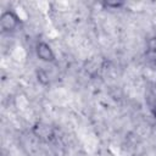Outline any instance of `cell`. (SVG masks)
I'll return each instance as SVG.
<instances>
[{
    "label": "cell",
    "mask_w": 156,
    "mask_h": 156,
    "mask_svg": "<svg viewBox=\"0 0 156 156\" xmlns=\"http://www.w3.org/2000/svg\"><path fill=\"white\" fill-rule=\"evenodd\" d=\"M152 115H154V118L156 119V104H155V106H154V108H152Z\"/></svg>",
    "instance_id": "8992f818"
},
{
    "label": "cell",
    "mask_w": 156,
    "mask_h": 156,
    "mask_svg": "<svg viewBox=\"0 0 156 156\" xmlns=\"http://www.w3.org/2000/svg\"><path fill=\"white\" fill-rule=\"evenodd\" d=\"M146 50L149 54H152V55L156 54V35H154L146 40Z\"/></svg>",
    "instance_id": "3957f363"
},
{
    "label": "cell",
    "mask_w": 156,
    "mask_h": 156,
    "mask_svg": "<svg viewBox=\"0 0 156 156\" xmlns=\"http://www.w3.org/2000/svg\"><path fill=\"white\" fill-rule=\"evenodd\" d=\"M37 78H38V82L40 84H43V85L49 84V76H48V73L44 69L37 71Z\"/></svg>",
    "instance_id": "277c9868"
},
{
    "label": "cell",
    "mask_w": 156,
    "mask_h": 156,
    "mask_svg": "<svg viewBox=\"0 0 156 156\" xmlns=\"http://www.w3.org/2000/svg\"><path fill=\"white\" fill-rule=\"evenodd\" d=\"M101 5L106 9H113V10H117L119 7H122L124 5L123 1H104L101 2Z\"/></svg>",
    "instance_id": "5b68a950"
},
{
    "label": "cell",
    "mask_w": 156,
    "mask_h": 156,
    "mask_svg": "<svg viewBox=\"0 0 156 156\" xmlns=\"http://www.w3.org/2000/svg\"><path fill=\"white\" fill-rule=\"evenodd\" d=\"M35 55L37 57L43 61V62H46V63H51V62H55L56 61V55L51 48L50 44H48L46 41H38L35 44Z\"/></svg>",
    "instance_id": "7a4b0ae2"
},
{
    "label": "cell",
    "mask_w": 156,
    "mask_h": 156,
    "mask_svg": "<svg viewBox=\"0 0 156 156\" xmlns=\"http://www.w3.org/2000/svg\"><path fill=\"white\" fill-rule=\"evenodd\" d=\"M22 21L20 16L12 11V10H6L2 11L0 15V28L2 33H13L17 30V28L21 26Z\"/></svg>",
    "instance_id": "6da1fadb"
}]
</instances>
